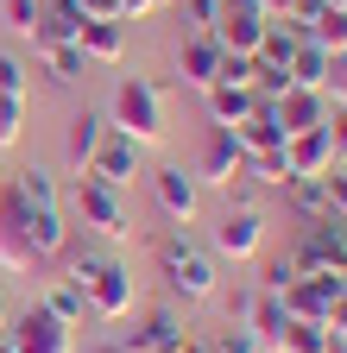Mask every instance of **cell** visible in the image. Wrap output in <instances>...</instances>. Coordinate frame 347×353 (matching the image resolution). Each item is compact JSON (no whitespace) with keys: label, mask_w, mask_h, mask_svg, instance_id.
<instances>
[{"label":"cell","mask_w":347,"mask_h":353,"mask_svg":"<svg viewBox=\"0 0 347 353\" xmlns=\"http://www.w3.org/2000/svg\"><path fill=\"white\" fill-rule=\"evenodd\" d=\"M63 278L82 290V303H89L95 322H120L126 309H133V272H126L120 259H108V252H70Z\"/></svg>","instance_id":"obj_1"},{"label":"cell","mask_w":347,"mask_h":353,"mask_svg":"<svg viewBox=\"0 0 347 353\" xmlns=\"http://www.w3.org/2000/svg\"><path fill=\"white\" fill-rule=\"evenodd\" d=\"M108 126L120 132V139H133L139 152L146 145H164V132H170V120H164V82H152V76H120L114 108H108Z\"/></svg>","instance_id":"obj_2"},{"label":"cell","mask_w":347,"mask_h":353,"mask_svg":"<svg viewBox=\"0 0 347 353\" xmlns=\"http://www.w3.org/2000/svg\"><path fill=\"white\" fill-rule=\"evenodd\" d=\"M158 278L170 284V296H184V303H208L215 290H221V278H215V252L196 246L184 228L158 240Z\"/></svg>","instance_id":"obj_3"},{"label":"cell","mask_w":347,"mask_h":353,"mask_svg":"<svg viewBox=\"0 0 347 353\" xmlns=\"http://www.w3.org/2000/svg\"><path fill=\"white\" fill-rule=\"evenodd\" d=\"M63 214H76L82 228H89L95 240H108V246H120V240H133V234H139V228H133V208L120 202V190L95 183V176H76V190H70Z\"/></svg>","instance_id":"obj_4"},{"label":"cell","mask_w":347,"mask_h":353,"mask_svg":"<svg viewBox=\"0 0 347 353\" xmlns=\"http://www.w3.org/2000/svg\"><path fill=\"white\" fill-rule=\"evenodd\" d=\"M7 353H76V328H63L45 303L19 309V316L7 322V341H0Z\"/></svg>","instance_id":"obj_5"},{"label":"cell","mask_w":347,"mask_h":353,"mask_svg":"<svg viewBox=\"0 0 347 353\" xmlns=\"http://www.w3.org/2000/svg\"><path fill=\"white\" fill-rule=\"evenodd\" d=\"M208 246H215V259H234V265L259 259V252H266V208H259V202H234L221 214V228L208 234Z\"/></svg>","instance_id":"obj_6"},{"label":"cell","mask_w":347,"mask_h":353,"mask_svg":"<svg viewBox=\"0 0 347 353\" xmlns=\"http://www.w3.org/2000/svg\"><path fill=\"white\" fill-rule=\"evenodd\" d=\"M7 190H13V176H7ZM13 214H19V228H26V240H32L38 259H63V246H70V214H63V202L32 208V202L13 190Z\"/></svg>","instance_id":"obj_7"},{"label":"cell","mask_w":347,"mask_h":353,"mask_svg":"<svg viewBox=\"0 0 347 353\" xmlns=\"http://www.w3.org/2000/svg\"><path fill=\"white\" fill-rule=\"evenodd\" d=\"M341 252H347V221L328 214V221H316V228H303L290 265H297V278H328L335 265H341Z\"/></svg>","instance_id":"obj_8"},{"label":"cell","mask_w":347,"mask_h":353,"mask_svg":"<svg viewBox=\"0 0 347 353\" xmlns=\"http://www.w3.org/2000/svg\"><path fill=\"white\" fill-rule=\"evenodd\" d=\"M152 196H158L170 228H190V221L202 214V183H196V170H184V164H158L152 170Z\"/></svg>","instance_id":"obj_9"},{"label":"cell","mask_w":347,"mask_h":353,"mask_svg":"<svg viewBox=\"0 0 347 353\" xmlns=\"http://www.w3.org/2000/svg\"><path fill=\"white\" fill-rule=\"evenodd\" d=\"M240 170H246V152L228 126H215L208 139H202V158H196V183H215V190H234L240 183Z\"/></svg>","instance_id":"obj_10"},{"label":"cell","mask_w":347,"mask_h":353,"mask_svg":"<svg viewBox=\"0 0 347 353\" xmlns=\"http://www.w3.org/2000/svg\"><path fill=\"white\" fill-rule=\"evenodd\" d=\"M278 296H284V316H290V322H322V328H328L335 303H341V284H335V278H290Z\"/></svg>","instance_id":"obj_11"},{"label":"cell","mask_w":347,"mask_h":353,"mask_svg":"<svg viewBox=\"0 0 347 353\" xmlns=\"http://www.w3.org/2000/svg\"><path fill=\"white\" fill-rule=\"evenodd\" d=\"M221 44H215L208 32H196V38H184V51H177V82L184 88H196V95H208L215 82H221Z\"/></svg>","instance_id":"obj_12"},{"label":"cell","mask_w":347,"mask_h":353,"mask_svg":"<svg viewBox=\"0 0 347 353\" xmlns=\"http://www.w3.org/2000/svg\"><path fill=\"white\" fill-rule=\"evenodd\" d=\"M89 176H95V183H108V190H126V183L139 176V145H133V139H120V132L108 126L101 152L89 158Z\"/></svg>","instance_id":"obj_13"},{"label":"cell","mask_w":347,"mask_h":353,"mask_svg":"<svg viewBox=\"0 0 347 353\" xmlns=\"http://www.w3.org/2000/svg\"><path fill=\"white\" fill-rule=\"evenodd\" d=\"M190 341V322L177 316V309H152V316L133 328V341H126V353H177Z\"/></svg>","instance_id":"obj_14"},{"label":"cell","mask_w":347,"mask_h":353,"mask_svg":"<svg viewBox=\"0 0 347 353\" xmlns=\"http://www.w3.org/2000/svg\"><path fill=\"white\" fill-rule=\"evenodd\" d=\"M284 158H290V176H328V170H335L328 126H316V132H290V139H284Z\"/></svg>","instance_id":"obj_15"},{"label":"cell","mask_w":347,"mask_h":353,"mask_svg":"<svg viewBox=\"0 0 347 353\" xmlns=\"http://www.w3.org/2000/svg\"><path fill=\"white\" fill-rule=\"evenodd\" d=\"M278 126H284V139H290V132L328 126V95H322V88H290V95L278 101Z\"/></svg>","instance_id":"obj_16"},{"label":"cell","mask_w":347,"mask_h":353,"mask_svg":"<svg viewBox=\"0 0 347 353\" xmlns=\"http://www.w3.org/2000/svg\"><path fill=\"white\" fill-rule=\"evenodd\" d=\"M0 265H7V272H32V265H38V252H32L26 228H19V214H13V190L7 183H0Z\"/></svg>","instance_id":"obj_17"},{"label":"cell","mask_w":347,"mask_h":353,"mask_svg":"<svg viewBox=\"0 0 347 353\" xmlns=\"http://www.w3.org/2000/svg\"><path fill=\"white\" fill-rule=\"evenodd\" d=\"M101 139H108V114H89V108H82L70 120V139H63V158H70L76 176H89V158L101 152Z\"/></svg>","instance_id":"obj_18"},{"label":"cell","mask_w":347,"mask_h":353,"mask_svg":"<svg viewBox=\"0 0 347 353\" xmlns=\"http://www.w3.org/2000/svg\"><path fill=\"white\" fill-rule=\"evenodd\" d=\"M76 44H82V57H89V63H120L126 57V26L120 19H89Z\"/></svg>","instance_id":"obj_19"},{"label":"cell","mask_w":347,"mask_h":353,"mask_svg":"<svg viewBox=\"0 0 347 353\" xmlns=\"http://www.w3.org/2000/svg\"><path fill=\"white\" fill-rule=\"evenodd\" d=\"M303 51V32L297 26H284V19H272L266 26V38H259V51H252V63L259 70H290V57Z\"/></svg>","instance_id":"obj_20"},{"label":"cell","mask_w":347,"mask_h":353,"mask_svg":"<svg viewBox=\"0 0 347 353\" xmlns=\"http://www.w3.org/2000/svg\"><path fill=\"white\" fill-rule=\"evenodd\" d=\"M284 202H290V214L303 221V228L328 221V190H322V176H290V183H284Z\"/></svg>","instance_id":"obj_21"},{"label":"cell","mask_w":347,"mask_h":353,"mask_svg":"<svg viewBox=\"0 0 347 353\" xmlns=\"http://www.w3.org/2000/svg\"><path fill=\"white\" fill-rule=\"evenodd\" d=\"M202 101H208V120H215V126H240V120L252 114V88H234V82H215V88H208Z\"/></svg>","instance_id":"obj_22"},{"label":"cell","mask_w":347,"mask_h":353,"mask_svg":"<svg viewBox=\"0 0 347 353\" xmlns=\"http://www.w3.org/2000/svg\"><path fill=\"white\" fill-rule=\"evenodd\" d=\"M284 296H272V290H259V303H252V316H246V328L259 334V341H266V353L278 347V334H284Z\"/></svg>","instance_id":"obj_23"},{"label":"cell","mask_w":347,"mask_h":353,"mask_svg":"<svg viewBox=\"0 0 347 353\" xmlns=\"http://www.w3.org/2000/svg\"><path fill=\"white\" fill-rule=\"evenodd\" d=\"M246 183H266V190H284L290 183V158H284V145H272V152H246Z\"/></svg>","instance_id":"obj_24"},{"label":"cell","mask_w":347,"mask_h":353,"mask_svg":"<svg viewBox=\"0 0 347 353\" xmlns=\"http://www.w3.org/2000/svg\"><path fill=\"white\" fill-rule=\"evenodd\" d=\"M303 38H310V44H316V51H328V57H341V51H347V7H322V19H316L310 32H303Z\"/></svg>","instance_id":"obj_25"},{"label":"cell","mask_w":347,"mask_h":353,"mask_svg":"<svg viewBox=\"0 0 347 353\" xmlns=\"http://www.w3.org/2000/svg\"><path fill=\"white\" fill-rule=\"evenodd\" d=\"M13 190L32 202V208H45V202H63V190H57V176L45 170V164H26V170H13Z\"/></svg>","instance_id":"obj_26"},{"label":"cell","mask_w":347,"mask_h":353,"mask_svg":"<svg viewBox=\"0 0 347 353\" xmlns=\"http://www.w3.org/2000/svg\"><path fill=\"white\" fill-rule=\"evenodd\" d=\"M328 328L322 322H284V334H278V347L272 353H328Z\"/></svg>","instance_id":"obj_27"},{"label":"cell","mask_w":347,"mask_h":353,"mask_svg":"<svg viewBox=\"0 0 347 353\" xmlns=\"http://www.w3.org/2000/svg\"><path fill=\"white\" fill-rule=\"evenodd\" d=\"M38 63H45L51 82H76L89 57H82V44H38Z\"/></svg>","instance_id":"obj_28"},{"label":"cell","mask_w":347,"mask_h":353,"mask_svg":"<svg viewBox=\"0 0 347 353\" xmlns=\"http://www.w3.org/2000/svg\"><path fill=\"white\" fill-rule=\"evenodd\" d=\"M284 76H290V88H322V82H328V51H316V44L303 38V51L290 57Z\"/></svg>","instance_id":"obj_29"},{"label":"cell","mask_w":347,"mask_h":353,"mask_svg":"<svg viewBox=\"0 0 347 353\" xmlns=\"http://www.w3.org/2000/svg\"><path fill=\"white\" fill-rule=\"evenodd\" d=\"M45 309L63 322V328H76L82 316H89V303H82V290L70 284V278H51V290H45Z\"/></svg>","instance_id":"obj_30"},{"label":"cell","mask_w":347,"mask_h":353,"mask_svg":"<svg viewBox=\"0 0 347 353\" xmlns=\"http://www.w3.org/2000/svg\"><path fill=\"white\" fill-rule=\"evenodd\" d=\"M26 132V95H0V152H13Z\"/></svg>","instance_id":"obj_31"},{"label":"cell","mask_w":347,"mask_h":353,"mask_svg":"<svg viewBox=\"0 0 347 353\" xmlns=\"http://www.w3.org/2000/svg\"><path fill=\"white\" fill-rule=\"evenodd\" d=\"M208 353H266V341H259L246 322H228L221 334H215V347H208Z\"/></svg>","instance_id":"obj_32"},{"label":"cell","mask_w":347,"mask_h":353,"mask_svg":"<svg viewBox=\"0 0 347 353\" xmlns=\"http://www.w3.org/2000/svg\"><path fill=\"white\" fill-rule=\"evenodd\" d=\"M0 13H7V26H13L19 38H32L38 19H45V0H0Z\"/></svg>","instance_id":"obj_33"},{"label":"cell","mask_w":347,"mask_h":353,"mask_svg":"<svg viewBox=\"0 0 347 353\" xmlns=\"http://www.w3.org/2000/svg\"><path fill=\"white\" fill-rule=\"evenodd\" d=\"M0 95H32V76L13 51H0Z\"/></svg>","instance_id":"obj_34"},{"label":"cell","mask_w":347,"mask_h":353,"mask_svg":"<svg viewBox=\"0 0 347 353\" xmlns=\"http://www.w3.org/2000/svg\"><path fill=\"white\" fill-rule=\"evenodd\" d=\"M290 278H297V265H290V252H284V259H266V265H259V290H272V296H278V290H284Z\"/></svg>","instance_id":"obj_35"},{"label":"cell","mask_w":347,"mask_h":353,"mask_svg":"<svg viewBox=\"0 0 347 353\" xmlns=\"http://www.w3.org/2000/svg\"><path fill=\"white\" fill-rule=\"evenodd\" d=\"M252 76H259V63H252L246 51H228V57H221V82H234V88H252Z\"/></svg>","instance_id":"obj_36"},{"label":"cell","mask_w":347,"mask_h":353,"mask_svg":"<svg viewBox=\"0 0 347 353\" xmlns=\"http://www.w3.org/2000/svg\"><path fill=\"white\" fill-rule=\"evenodd\" d=\"M252 303H259V284H234V290L221 296V309H228V322H246V316H252Z\"/></svg>","instance_id":"obj_37"},{"label":"cell","mask_w":347,"mask_h":353,"mask_svg":"<svg viewBox=\"0 0 347 353\" xmlns=\"http://www.w3.org/2000/svg\"><path fill=\"white\" fill-rule=\"evenodd\" d=\"M322 190H328V214L347 221V164H335V170L322 176Z\"/></svg>","instance_id":"obj_38"},{"label":"cell","mask_w":347,"mask_h":353,"mask_svg":"<svg viewBox=\"0 0 347 353\" xmlns=\"http://www.w3.org/2000/svg\"><path fill=\"white\" fill-rule=\"evenodd\" d=\"M322 95H328V108H347V51L328 57V82H322Z\"/></svg>","instance_id":"obj_39"},{"label":"cell","mask_w":347,"mask_h":353,"mask_svg":"<svg viewBox=\"0 0 347 353\" xmlns=\"http://www.w3.org/2000/svg\"><path fill=\"white\" fill-rule=\"evenodd\" d=\"M328 145H335V164H347V108H328Z\"/></svg>","instance_id":"obj_40"},{"label":"cell","mask_w":347,"mask_h":353,"mask_svg":"<svg viewBox=\"0 0 347 353\" xmlns=\"http://www.w3.org/2000/svg\"><path fill=\"white\" fill-rule=\"evenodd\" d=\"M184 13H190V26H196V32H208L215 19H221V0H184Z\"/></svg>","instance_id":"obj_41"},{"label":"cell","mask_w":347,"mask_h":353,"mask_svg":"<svg viewBox=\"0 0 347 353\" xmlns=\"http://www.w3.org/2000/svg\"><path fill=\"white\" fill-rule=\"evenodd\" d=\"M158 7H164V0H120L126 19H146V13H158Z\"/></svg>","instance_id":"obj_42"},{"label":"cell","mask_w":347,"mask_h":353,"mask_svg":"<svg viewBox=\"0 0 347 353\" xmlns=\"http://www.w3.org/2000/svg\"><path fill=\"white\" fill-rule=\"evenodd\" d=\"M259 7H266L272 19H284V13H290V0H259Z\"/></svg>","instance_id":"obj_43"},{"label":"cell","mask_w":347,"mask_h":353,"mask_svg":"<svg viewBox=\"0 0 347 353\" xmlns=\"http://www.w3.org/2000/svg\"><path fill=\"white\" fill-rule=\"evenodd\" d=\"M7 322H13V303L0 296V341H7Z\"/></svg>","instance_id":"obj_44"},{"label":"cell","mask_w":347,"mask_h":353,"mask_svg":"<svg viewBox=\"0 0 347 353\" xmlns=\"http://www.w3.org/2000/svg\"><path fill=\"white\" fill-rule=\"evenodd\" d=\"M89 353H126V347H120V341H101V347H89Z\"/></svg>","instance_id":"obj_45"},{"label":"cell","mask_w":347,"mask_h":353,"mask_svg":"<svg viewBox=\"0 0 347 353\" xmlns=\"http://www.w3.org/2000/svg\"><path fill=\"white\" fill-rule=\"evenodd\" d=\"M177 353H208V347H202V341H184V347H177Z\"/></svg>","instance_id":"obj_46"},{"label":"cell","mask_w":347,"mask_h":353,"mask_svg":"<svg viewBox=\"0 0 347 353\" xmlns=\"http://www.w3.org/2000/svg\"><path fill=\"white\" fill-rule=\"evenodd\" d=\"M328 353H347V347H341V341H328Z\"/></svg>","instance_id":"obj_47"},{"label":"cell","mask_w":347,"mask_h":353,"mask_svg":"<svg viewBox=\"0 0 347 353\" xmlns=\"http://www.w3.org/2000/svg\"><path fill=\"white\" fill-rule=\"evenodd\" d=\"M322 7H347V0H322Z\"/></svg>","instance_id":"obj_48"},{"label":"cell","mask_w":347,"mask_h":353,"mask_svg":"<svg viewBox=\"0 0 347 353\" xmlns=\"http://www.w3.org/2000/svg\"><path fill=\"white\" fill-rule=\"evenodd\" d=\"M341 347H347V334H341Z\"/></svg>","instance_id":"obj_49"},{"label":"cell","mask_w":347,"mask_h":353,"mask_svg":"<svg viewBox=\"0 0 347 353\" xmlns=\"http://www.w3.org/2000/svg\"><path fill=\"white\" fill-rule=\"evenodd\" d=\"M0 183H7V176H0Z\"/></svg>","instance_id":"obj_50"}]
</instances>
